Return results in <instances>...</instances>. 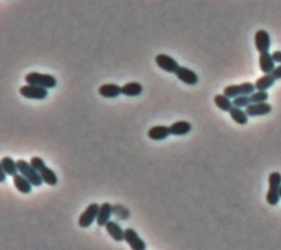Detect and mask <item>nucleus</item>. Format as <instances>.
Listing matches in <instances>:
<instances>
[{"label": "nucleus", "instance_id": "nucleus-1", "mask_svg": "<svg viewBox=\"0 0 281 250\" xmlns=\"http://www.w3.org/2000/svg\"><path fill=\"white\" fill-rule=\"evenodd\" d=\"M24 81L28 84H32V86H39L43 87L45 89H51L56 87L57 81L53 75L48 74H40V73H29Z\"/></svg>", "mask_w": 281, "mask_h": 250}, {"label": "nucleus", "instance_id": "nucleus-2", "mask_svg": "<svg viewBox=\"0 0 281 250\" xmlns=\"http://www.w3.org/2000/svg\"><path fill=\"white\" fill-rule=\"evenodd\" d=\"M268 183H269V190L267 194H266V200H267L268 204L275 207L277 206L280 201L279 189L281 187V173L277 171L270 173V176L268 178Z\"/></svg>", "mask_w": 281, "mask_h": 250}, {"label": "nucleus", "instance_id": "nucleus-3", "mask_svg": "<svg viewBox=\"0 0 281 250\" xmlns=\"http://www.w3.org/2000/svg\"><path fill=\"white\" fill-rule=\"evenodd\" d=\"M18 165V170L20 174H22L23 177H26L30 182L32 183V186L35 187H41L42 183H43V179L41 177V174H40L39 171H37L33 167L32 165L23 161V159H19L17 162Z\"/></svg>", "mask_w": 281, "mask_h": 250}, {"label": "nucleus", "instance_id": "nucleus-4", "mask_svg": "<svg viewBox=\"0 0 281 250\" xmlns=\"http://www.w3.org/2000/svg\"><path fill=\"white\" fill-rule=\"evenodd\" d=\"M255 83H243L239 84H230V86L225 87L223 90L224 96L231 98H237L240 96H250V94L255 92Z\"/></svg>", "mask_w": 281, "mask_h": 250}, {"label": "nucleus", "instance_id": "nucleus-5", "mask_svg": "<svg viewBox=\"0 0 281 250\" xmlns=\"http://www.w3.org/2000/svg\"><path fill=\"white\" fill-rule=\"evenodd\" d=\"M100 206L98 203H92L89 204L87 208L85 209V212L82 213L78 219V225L83 228H87L92 225L94 219L98 217Z\"/></svg>", "mask_w": 281, "mask_h": 250}, {"label": "nucleus", "instance_id": "nucleus-6", "mask_svg": "<svg viewBox=\"0 0 281 250\" xmlns=\"http://www.w3.org/2000/svg\"><path fill=\"white\" fill-rule=\"evenodd\" d=\"M19 91L22 97L32 100H44L48 96L47 89L39 86H32V84L22 86Z\"/></svg>", "mask_w": 281, "mask_h": 250}, {"label": "nucleus", "instance_id": "nucleus-7", "mask_svg": "<svg viewBox=\"0 0 281 250\" xmlns=\"http://www.w3.org/2000/svg\"><path fill=\"white\" fill-rule=\"evenodd\" d=\"M155 63H156L157 66L160 69H163L164 72L170 74H176V72H177L178 68L180 67L175 58L166 54H158L157 56L155 57Z\"/></svg>", "mask_w": 281, "mask_h": 250}, {"label": "nucleus", "instance_id": "nucleus-8", "mask_svg": "<svg viewBox=\"0 0 281 250\" xmlns=\"http://www.w3.org/2000/svg\"><path fill=\"white\" fill-rule=\"evenodd\" d=\"M255 46L260 54L269 52L270 46H272V41H270V36L266 30H258L256 32Z\"/></svg>", "mask_w": 281, "mask_h": 250}, {"label": "nucleus", "instance_id": "nucleus-9", "mask_svg": "<svg viewBox=\"0 0 281 250\" xmlns=\"http://www.w3.org/2000/svg\"><path fill=\"white\" fill-rule=\"evenodd\" d=\"M124 241L128 243L132 250H146V244L132 228L125 229Z\"/></svg>", "mask_w": 281, "mask_h": 250}, {"label": "nucleus", "instance_id": "nucleus-10", "mask_svg": "<svg viewBox=\"0 0 281 250\" xmlns=\"http://www.w3.org/2000/svg\"><path fill=\"white\" fill-rule=\"evenodd\" d=\"M273 107L272 104H269L268 102H260V103H252L246 108L245 112L247 113L248 117H263L267 116L270 112H272Z\"/></svg>", "mask_w": 281, "mask_h": 250}, {"label": "nucleus", "instance_id": "nucleus-11", "mask_svg": "<svg viewBox=\"0 0 281 250\" xmlns=\"http://www.w3.org/2000/svg\"><path fill=\"white\" fill-rule=\"evenodd\" d=\"M175 75L180 82H183L186 84H189V86H194V84L198 83L199 81L197 74L191 71V69L184 66H180Z\"/></svg>", "mask_w": 281, "mask_h": 250}, {"label": "nucleus", "instance_id": "nucleus-12", "mask_svg": "<svg viewBox=\"0 0 281 250\" xmlns=\"http://www.w3.org/2000/svg\"><path fill=\"white\" fill-rule=\"evenodd\" d=\"M98 92L103 98H117L122 93V87H120L115 83H104L99 87Z\"/></svg>", "mask_w": 281, "mask_h": 250}, {"label": "nucleus", "instance_id": "nucleus-13", "mask_svg": "<svg viewBox=\"0 0 281 250\" xmlns=\"http://www.w3.org/2000/svg\"><path fill=\"white\" fill-rule=\"evenodd\" d=\"M170 133V127L165 126V125H156V126H153L149 128V131L147 132V136L153 139V141H163V139H166Z\"/></svg>", "mask_w": 281, "mask_h": 250}, {"label": "nucleus", "instance_id": "nucleus-14", "mask_svg": "<svg viewBox=\"0 0 281 250\" xmlns=\"http://www.w3.org/2000/svg\"><path fill=\"white\" fill-rule=\"evenodd\" d=\"M105 231L111 236L115 242H123L125 237V231L121 228V226L114 221H109L105 225Z\"/></svg>", "mask_w": 281, "mask_h": 250}, {"label": "nucleus", "instance_id": "nucleus-15", "mask_svg": "<svg viewBox=\"0 0 281 250\" xmlns=\"http://www.w3.org/2000/svg\"><path fill=\"white\" fill-rule=\"evenodd\" d=\"M275 63L273 55L269 54V52L259 55V67L264 74H272L276 68Z\"/></svg>", "mask_w": 281, "mask_h": 250}, {"label": "nucleus", "instance_id": "nucleus-16", "mask_svg": "<svg viewBox=\"0 0 281 250\" xmlns=\"http://www.w3.org/2000/svg\"><path fill=\"white\" fill-rule=\"evenodd\" d=\"M112 214V206L108 202L102 203L100 206L98 217H97V224L99 226H105L107 223L110 221V217H111Z\"/></svg>", "mask_w": 281, "mask_h": 250}, {"label": "nucleus", "instance_id": "nucleus-17", "mask_svg": "<svg viewBox=\"0 0 281 250\" xmlns=\"http://www.w3.org/2000/svg\"><path fill=\"white\" fill-rule=\"evenodd\" d=\"M170 133L175 136H184L191 131V124L187 121H178L170 125Z\"/></svg>", "mask_w": 281, "mask_h": 250}, {"label": "nucleus", "instance_id": "nucleus-18", "mask_svg": "<svg viewBox=\"0 0 281 250\" xmlns=\"http://www.w3.org/2000/svg\"><path fill=\"white\" fill-rule=\"evenodd\" d=\"M12 178L14 187L18 189L19 192L27 194L32 191V183L30 182L26 177H23L22 174H16V176Z\"/></svg>", "mask_w": 281, "mask_h": 250}, {"label": "nucleus", "instance_id": "nucleus-19", "mask_svg": "<svg viewBox=\"0 0 281 250\" xmlns=\"http://www.w3.org/2000/svg\"><path fill=\"white\" fill-rule=\"evenodd\" d=\"M276 79L273 77L272 74H265L264 76L259 77L255 83V87L257 91H267L269 88L274 86Z\"/></svg>", "mask_w": 281, "mask_h": 250}, {"label": "nucleus", "instance_id": "nucleus-20", "mask_svg": "<svg viewBox=\"0 0 281 250\" xmlns=\"http://www.w3.org/2000/svg\"><path fill=\"white\" fill-rule=\"evenodd\" d=\"M143 92L142 84L137 82L128 83L122 86V94L127 97H138Z\"/></svg>", "mask_w": 281, "mask_h": 250}, {"label": "nucleus", "instance_id": "nucleus-21", "mask_svg": "<svg viewBox=\"0 0 281 250\" xmlns=\"http://www.w3.org/2000/svg\"><path fill=\"white\" fill-rule=\"evenodd\" d=\"M0 167H1L8 176L14 177L18 174V165L17 162H14L11 157H3L0 162Z\"/></svg>", "mask_w": 281, "mask_h": 250}, {"label": "nucleus", "instance_id": "nucleus-22", "mask_svg": "<svg viewBox=\"0 0 281 250\" xmlns=\"http://www.w3.org/2000/svg\"><path fill=\"white\" fill-rule=\"evenodd\" d=\"M39 172L41 174L43 182L48 184V186H56L58 182V178L56 176V173H55L51 168L44 166Z\"/></svg>", "mask_w": 281, "mask_h": 250}, {"label": "nucleus", "instance_id": "nucleus-23", "mask_svg": "<svg viewBox=\"0 0 281 250\" xmlns=\"http://www.w3.org/2000/svg\"><path fill=\"white\" fill-rule=\"evenodd\" d=\"M231 118L234 122H236L239 125H245L247 124L248 122V116L244 110H242V108H237V107H233L232 110L229 112Z\"/></svg>", "mask_w": 281, "mask_h": 250}, {"label": "nucleus", "instance_id": "nucleus-24", "mask_svg": "<svg viewBox=\"0 0 281 250\" xmlns=\"http://www.w3.org/2000/svg\"><path fill=\"white\" fill-rule=\"evenodd\" d=\"M214 103L220 110H222L224 112H230L233 106V101H231V99L224 94H217L214 97Z\"/></svg>", "mask_w": 281, "mask_h": 250}, {"label": "nucleus", "instance_id": "nucleus-25", "mask_svg": "<svg viewBox=\"0 0 281 250\" xmlns=\"http://www.w3.org/2000/svg\"><path fill=\"white\" fill-rule=\"evenodd\" d=\"M250 102L252 103H260V102H267L269 98V94L267 91H257L254 92L249 96Z\"/></svg>", "mask_w": 281, "mask_h": 250}, {"label": "nucleus", "instance_id": "nucleus-26", "mask_svg": "<svg viewBox=\"0 0 281 250\" xmlns=\"http://www.w3.org/2000/svg\"><path fill=\"white\" fill-rule=\"evenodd\" d=\"M249 104H252L249 96H240L233 100V106L237 108H247Z\"/></svg>", "mask_w": 281, "mask_h": 250}, {"label": "nucleus", "instance_id": "nucleus-27", "mask_svg": "<svg viewBox=\"0 0 281 250\" xmlns=\"http://www.w3.org/2000/svg\"><path fill=\"white\" fill-rule=\"evenodd\" d=\"M30 164L32 165V167L37 170V171H40L44 166H47L41 157H32L31 161H30Z\"/></svg>", "mask_w": 281, "mask_h": 250}, {"label": "nucleus", "instance_id": "nucleus-28", "mask_svg": "<svg viewBox=\"0 0 281 250\" xmlns=\"http://www.w3.org/2000/svg\"><path fill=\"white\" fill-rule=\"evenodd\" d=\"M272 75H273V77L276 79V81H279V79H281V64L279 65V66H277L274 69V72L272 73Z\"/></svg>", "mask_w": 281, "mask_h": 250}, {"label": "nucleus", "instance_id": "nucleus-29", "mask_svg": "<svg viewBox=\"0 0 281 250\" xmlns=\"http://www.w3.org/2000/svg\"><path fill=\"white\" fill-rule=\"evenodd\" d=\"M273 58L276 63L281 64V51H275L273 54Z\"/></svg>", "mask_w": 281, "mask_h": 250}, {"label": "nucleus", "instance_id": "nucleus-30", "mask_svg": "<svg viewBox=\"0 0 281 250\" xmlns=\"http://www.w3.org/2000/svg\"><path fill=\"white\" fill-rule=\"evenodd\" d=\"M6 176H8V174L6 173V171L0 167V182H4V180H6Z\"/></svg>", "mask_w": 281, "mask_h": 250}, {"label": "nucleus", "instance_id": "nucleus-31", "mask_svg": "<svg viewBox=\"0 0 281 250\" xmlns=\"http://www.w3.org/2000/svg\"><path fill=\"white\" fill-rule=\"evenodd\" d=\"M279 196H280V199H281V187H280V189H279Z\"/></svg>", "mask_w": 281, "mask_h": 250}]
</instances>
